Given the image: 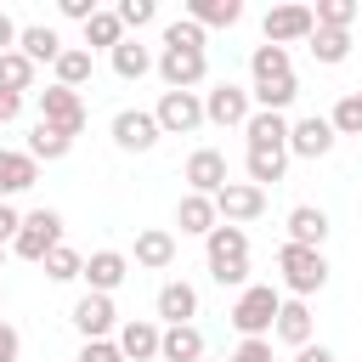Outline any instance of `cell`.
I'll return each mask as SVG.
<instances>
[{"label":"cell","instance_id":"21","mask_svg":"<svg viewBox=\"0 0 362 362\" xmlns=\"http://www.w3.org/2000/svg\"><path fill=\"white\" fill-rule=\"evenodd\" d=\"M175 226H181L187 238H209V232L221 226L215 198H204V192H181V204H175Z\"/></svg>","mask_w":362,"mask_h":362},{"label":"cell","instance_id":"20","mask_svg":"<svg viewBox=\"0 0 362 362\" xmlns=\"http://www.w3.org/2000/svg\"><path fill=\"white\" fill-rule=\"evenodd\" d=\"M288 130H294V119L288 113H249V124H243V136H249V147H272V153H288Z\"/></svg>","mask_w":362,"mask_h":362},{"label":"cell","instance_id":"48","mask_svg":"<svg viewBox=\"0 0 362 362\" xmlns=\"http://www.w3.org/2000/svg\"><path fill=\"white\" fill-rule=\"evenodd\" d=\"M0 311H6V283H0Z\"/></svg>","mask_w":362,"mask_h":362},{"label":"cell","instance_id":"15","mask_svg":"<svg viewBox=\"0 0 362 362\" xmlns=\"http://www.w3.org/2000/svg\"><path fill=\"white\" fill-rule=\"evenodd\" d=\"M119 351H124V362H158V345H164V328L153 322V317H130V322H119Z\"/></svg>","mask_w":362,"mask_h":362},{"label":"cell","instance_id":"12","mask_svg":"<svg viewBox=\"0 0 362 362\" xmlns=\"http://www.w3.org/2000/svg\"><path fill=\"white\" fill-rule=\"evenodd\" d=\"M334 124H328V113H305V119H294V130H288V158H328L334 153Z\"/></svg>","mask_w":362,"mask_h":362},{"label":"cell","instance_id":"33","mask_svg":"<svg viewBox=\"0 0 362 362\" xmlns=\"http://www.w3.org/2000/svg\"><path fill=\"white\" fill-rule=\"evenodd\" d=\"M249 96H255L260 113H288L294 96H300V79L288 74V79H272V85H249Z\"/></svg>","mask_w":362,"mask_h":362},{"label":"cell","instance_id":"42","mask_svg":"<svg viewBox=\"0 0 362 362\" xmlns=\"http://www.w3.org/2000/svg\"><path fill=\"white\" fill-rule=\"evenodd\" d=\"M57 11H62L68 23H90V17L102 11V6H96V0H57Z\"/></svg>","mask_w":362,"mask_h":362},{"label":"cell","instance_id":"38","mask_svg":"<svg viewBox=\"0 0 362 362\" xmlns=\"http://www.w3.org/2000/svg\"><path fill=\"white\" fill-rule=\"evenodd\" d=\"M311 11H317V28H345L351 34V23H356V0H317Z\"/></svg>","mask_w":362,"mask_h":362},{"label":"cell","instance_id":"11","mask_svg":"<svg viewBox=\"0 0 362 362\" xmlns=\"http://www.w3.org/2000/svg\"><path fill=\"white\" fill-rule=\"evenodd\" d=\"M68 322L79 328V339H113L119 334V305H113V294H79Z\"/></svg>","mask_w":362,"mask_h":362},{"label":"cell","instance_id":"16","mask_svg":"<svg viewBox=\"0 0 362 362\" xmlns=\"http://www.w3.org/2000/svg\"><path fill=\"white\" fill-rule=\"evenodd\" d=\"M124 277H130V255H119V249L85 255V294H113Z\"/></svg>","mask_w":362,"mask_h":362},{"label":"cell","instance_id":"4","mask_svg":"<svg viewBox=\"0 0 362 362\" xmlns=\"http://www.w3.org/2000/svg\"><path fill=\"white\" fill-rule=\"evenodd\" d=\"M277 311H283V294H277L272 283H249V288L232 300L226 322H232L243 339H272V322H277Z\"/></svg>","mask_w":362,"mask_h":362},{"label":"cell","instance_id":"24","mask_svg":"<svg viewBox=\"0 0 362 362\" xmlns=\"http://www.w3.org/2000/svg\"><path fill=\"white\" fill-rule=\"evenodd\" d=\"M40 181V164L28 158V153H11V147H0V204H11L17 192H28Z\"/></svg>","mask_w":362,"mask_h":362},{"label":"cell","instance_id":"45","mask_svg":"<svg viewBox=\"0 0 362 362\" xmlns=\"http://www.w3.org/2000/svg\"><path fill=\"white\" fill-rule=\"evenodd\" d=\"M17 119H23V96L0 90V124H17Z\"/></svg>","mask_w":362,"mask_h":362},{"label":"cell","instance_id":"5","mask_svg":"<svg viewBox=\"0 0 362 362\" xmlns=\"http://www.w3.org/2000/svg\"><path fill=\"white\" fill-rule=\"evenodd\" d=\"M249 113H255L249 85H238V79H215V85L204 90V119H209V124H221V130H243Z\"/></svg>","mask_w":362,"mask_h":362},{"label":"cell","instance_id":"9","mask_svg":"<svg viewBox=\"0 0 362 362\" xmlns=\"http://www.w3.org/2000/svg\"><path fill=\"white\" fill-rule=\"evenodd\" d=\"M107 136H113V147L119 153H153L158 147V119L147 113V107H119L113 113V124H107Z\"/></svg>","mask_w":362,"mask_h":362},{"label":"cell","instance_id":"10","mask_svg":"<svg viewBox=\"0 0 362 362\" xmlns=\"http://www.w3.org/2000/svg\"><path fill=\"white\" fill-rule=\"evenodd\" d=\"M260 34H266V45H283L288 51L294 40H311L317 34V11L311 6H294V0L288 6H272L266 23H260Z\"/></svg>","mask_w":362,"mask_h":362},{"label":"cell","instance_id":"27","mask_svg":"<svg viewBox=\"0 0 362 362\" xmlns=\"http://www.w3.org/2000/svg\"><path fill=\"white\" fill-rule=\"evenodd\" d=\"M34 164H57V158H68L74 153V136H62V130H51L45 119H34V130H28V147H23Z\"/></svg>","mask_w":362,"mask_h":362},{"label":"cell","instance_id":"37","mask_svg":"<svg viewBox=\"0 0 362 362\" xmlns=\"http://www.w3.org/2000/svg\"><path fill=\"white\" fill-rule=\"evenodd\" d=\"M328 124H334V136H362V96H356V90H345V96L334 102Z\"/></svg>","mask_w":362,"mask_h":362},{"label":"cell","instance_id":"47","mask_svg":"<svg viewBox=\"0 0 362 362\" xmlns=\"http://www.w3.org/2000/svg\"><path fill=\"white\" fill-rule=\"evenodd\" d=\"M294 362H339L328 345H305V351H294Z\"/></svg>","mask_w":362,"mask_h":362},{"label":"cell","instance_id":"22","mask_svg":"<svg viewBox=\"0 0 362 362\" xmlns=\"http://www.w3.org/2000/svg\"><path fill=\"white\" fill-rule=\"evenodd\" d=\"M311 328H317V317H311V305H305V300H283V311H277V322H272V334H277L283 345H294V351H305V345H311Z\"/></svg>","mask_w":362,"mask_h":362},{"label":"cell","instance_id":"19","mask_svg":"<svg viewBox=\"0 0 362 362\" xmlns=\"http://www.w3.org/2000/svg\"><path fill=\"white\" fill-rule=\"evenodd\" d=\"M17 51H23L34 68H40V62H51V68H57V57H62L68 45H62V34H57L51 23H23V34H17Z\"/></svg>","mask_w":362,"mask_h":362},{"label":"cell","instance_id":"50","mask_svg":"<svg viewBox=\"0 0 362 362\" xmlns=\"http://www.w3.org/2000/svg\"><path fill=\"white\" fill-rule=\"evenodd\" d=\"M0 266H6V249H0Z\"/></svg>","mask_w":362,"mask_h":362},{"label":"cell","instance_id":"26","mask_svg":"<svg viewBox=\"0 0 362 362\" xmlns=\"http://www.w3.org/2000/svg\"><path fill=\"white\" fill-rule=\"evenodd\" d=\"M107 62H113V74H119V79H130V85H136V79H147V74L158 68L153 45H141V40H130V34H124V45H119V51H107Z\"/></svg>","mask_w":362,"mask_h":362},{"label":"cell","instance_id":"34","mask_svg":"<svg viewBox=\"0 0 362 362\" xmlns=\"http://www.w3.org/2000/svg\"><path fill=\"white\" fill-rule=\"evenodd\" d=\"M34 79H40V68H34L23 51H6V57H0V90L28 96V90H34Z\"/></svg>","mask_w":362,"mask_h":362},{"label":"cell","instance_id":"32","mask_svg":"<svg viewBox=\"0 0 362 362\" xmlns=\"http://www.w3.org/2000/svg\"><path fill=\"white\" fill-rule=\"evenodd\" d=\"M249 74H255V85H272V79H288L294 68H288V51L283 45H255L249 51Z\"/></svg>","mask_w":362,"mask_h":362},{"label":"cell","instance_id":"14","mask_svg":"<svg viewBox=\"0 0 362 362\" xmlns=\"http://www.w3.org/2000/svg\"><path fill=\"white\" fill-rule=\"evenodd\" d=\"M187 192H204V198H215L232 175H226V153H215V147H198V153H187Z\"/></svg>","mask_w":362,"mask_h":362},{"label":"cell","instance_id":"6","mask_svg":"<svg viewBox=\"0 0 362 362\" xmlns=\"http://www.w3.org/2000/svg\"><path fill=\"white\" fill-rule=\"evenodd\" d=\"M62 243V215L57 209H28L23 215V232H17V243H11V255L17 260H28V266H45V255Z\"/></svg>","mask_w":362,"mask_h":362},{"label":"cell","instance_id":"44","mask_svg":"<svg viewBox=\"0 0 362 362\" xmlns=\"http://www.w3.org/2000/svg\"><path fill=\"white\" fill-rule=\"evenodd\" d=\"M17 356H23V334L0 317V362H17Z\"/></svg>","mask_w":362,"mask_h":362},{"label":"cell","instance_id":"40","mask_svg":"<svg viewBox=\"0 0 362 362\" xmlns=\"http://www.w3.org/2000/svg\"><path fill=\"white\" fill-rule=\"evenodd\" d=\"M74 362H124V351H119V339H85Z\"/></svg>","mask_w":362,"mask_h":362},{"label":"cell","instance_id":"18","mask_svg":"<svg viewBox=\"0 0 362 362\" xmlns=\"http://www.w3.org/2000/svg\"><path fill=\"white\" fill-rule=\"evenodd\" d=\"M136 266H141V272H170V266H175V232L141 226V232H136Z\"/></svg>","mask_w":362,"mask_h":362},{"label":"cell","instance_id":"36","mask_svg":"<svg viewBox=\"0 0 362 362\" xmlns=\"http://www.w3.org/2000/svg\"><path fill=\"white\" fill-rule=\"evenodd\" d=\"M45 277H51V283H79V277H85V255L68 249V243H57V249L45 255Z\"/></svg>","mask_w":362,"mask_h":362},{"label":"cell","instance_id":"2","mask_svg":"<svg viewBox=\"0 0 362 362\" xmlns=\"http://www.w3.org/2000/svg\"><path fill=\"white\" fill-rule=\"evenodd\" d=\"M204 260H209V277L221 283V288H249V232L243 226H215L209 238H204Z\"/></svg>","mask_w":362,"mask_h":362},{"label":"cell","instance_id":"28","mask_svg":"<svg viewBox=\"0 0 362 362\" xmlns=\"http://www.w3.org/2000/svg\"><path fill=\"white\" fill-rule=\"evenodd\" d=\"M243 170H249V181L266 192V187H277V181L288 175V153H272V147H249V153H243Z\"/></svg>","mask_w":362,"mask_h":362},{"label":"cell","instance_id":"8","mask_svg":"<svg viewBox=\"0 0 362 362\" xmlns=\"http://www.w3.org/2000/svg\"><path fill=\"white\" fill-rule=\"evenodd\" d=\"M153 119H158V130H164V136H192L198 124H209V119H204V96H198V90H164V96H158V107H153Z\"/></svg>","mask_w":362,"mask_h":362},{"label":"cell","instance_id":"35","mask_svg":"<svg viewBox=\"0 0 362 362\" xmlns=\"http://www.w3.org/2000/svg\"><path fill=\"white\" fill-rule=\"evenodd\" d=\"M305 45H311V57H317L322 68H334V62H345V57H351V34H345V28H317Z\"/></svg>","mask_w":362,"mask_h":362},{"label":"cell","instance_id":"49","mask_svg":"<svg viewBox=\"0 0 362 362\" xmlns=\"http://www.w3.org/2000/svg\"><path fill=\"white\" fill-rule=\"evenodd\" d=\"M204 362H226V356H204Z\"/></svg>","mask_w":362,"mask_h":362},{"label":"cell","instance_id":"13","mask_svg":"<svg viewBox=\"0 0 362 362\" xmlns=\"http://www.w3.org/2000/svg\"><path fill=\"white\" fill-rule=\"evenodd\" d=\"M215 215H221L226 226H243V221L266 215V192H260L255 181H226V187L215 192Z\"/></svg>","mask_w":362,"mask_h":362},{"label":"cell","instance_id":"41","mask_svg":"<svg viewBox=\"0 0 362 362\" xmlns=\"http://www.w3.org/2000/svg\"><path fill=\"white\" fill-rule=\"evenodd\" d=\"M226 362H272V339H238V351Z\"/></svg>","mask_w":362,"mask_h":362},{"label":"cell","instance_id":"46","mask_svg":"<svg viewBox=\"0 0 362 362\" xmlns=\"http://www.w3.org/2000/svg\"><path fill=\"white\" fill-rule=\"evenodd\" d=\"M17 34H23V28H17V23L0 11V57H6V51H17Z\"/></svg>","mask_w":362,"mask_h":362},{"label":"cell","instance_id":"3","mask_svg":"<svg viewBox=\"0 0 362 362\" xmlns=\"http://www.w3.org/2000/svg\"><path fill=\"white\" fill-rule=\"evenodd\" d=\"M277 272H283L288 300H311V294H322V288H328V255H322V249L283 243V249H277Z\"/></svg>","mask_w":362,"mask_h":362},{"label":"cell","instance_id":"30","mask_svg":"<svg viewBox=\"0 0 362 362\" xmlns=\"http://www.w3.org/2000/svg\"><path fill=\"white\" fill-rule=\"evenodd\" d=\"M51 74H57V85L85 90V85H90V74H96V57H90L85 45H68V51L57 57V68H51Z\"/></svg>","mask_w":362,"mask_h":362},{"label":"cell","instance_id":"25","mask_svg":"<svg viewBox=\"0 0 362 362\" xmlns=\"http://www.w3.org/2000/svg\"><path fill=\"white\" fill-rule=\"evenodd\" d=\"M288 243L322 249V243H328V209H317V204H294V209H288Z\"/></svg>","mask_w":362,"mask_h":362},{"label":"cell","instance_id":"51","mask_svg":"<svg viewBox=\"0 0 362 362\" xmlns=\"http://www.w3.org/2000/svg\"><path fill=\"white\" fill-rule=\"evenodd\" d=\"M356 96H362V85H356Z\"/></svg>","mask_w":362,"mask_h":362},{"label":"cell","instance_id":"31","mask_svg":"<svg viewBox=\"0 0 362 362\" xmlns=\"http://www.w3.org/2000/svg\"><path fill=\"white\" fill-rule=\"evenodd\" d=\"M119 45H124L119 11H96V17L85 23V51H119Z\"/></svg>","mask_w":362,"mask_h":362},{"label":"cell","instance_id":"1","mask_svg":"<svg viewBox=\"0 0 362 362\" xmlns=\"http://www.w3.org/2000/svg\"><path fill=\"white\" fill-rule=\"evenodd\" d=\"M204 40L209 34L192 17L164 23V34H158V79H164V90H192V85L209 79V45Z\"/></svg>","mask_w":362,"mask_h":362},{"label":"cell","instance_id":"29","mask_svg":"<svg viewBox=\"0 0 362 362\" xmlns=\"http://www.w3.org/2000/svg\"><path fill=\"white\" fill-rule=\"evenodd\" d=\"M187 17L198 28H232L243 23V0H187Z\"/></svg>","mask_w":362,"mask_h":362},{"label":"cell","instance_id":"23","mask_svg":"<svg viewBox=\"0 0 362 362\" xmlns=\"http://www.w3.org/2000/svg\"><path fill=\"white\" fill-rule=\"evenodd\" d=\"M209 345H204V328L198 322H181V328H164V345H158V362H204Z\"/></svg>","mask_w":362,"mask_h":362},{"label":"cell","instance_id":"39","mask_svg":"<svg viewBox=\"0 0 362 362\" xmlns=\"http://www.w3.org/2000/svg\"><path fill=\"white\" fill-rule=\"evenodd\" d=\"M113 11H119V23H124V28H147V23L158 17V6H153V0H119Z\"/></svg>","mask_w":362,"mask_h":362},{"label":"cell","instance_id":"17","mask_svg":"<svg viewBox=\"0 0 362 362\" xmlns=\"http://www.w3.org/2000/svg\"><path fill=\"white\" fill-rule=\"evenodd\" d=\"M153 311L164 317V328H181V322H192V317H198V288H192L187 277H170V283L158 288Z\"/></svg>","mask_w":362,"mask_h":362},{"label":"cell","instance_id":"43","mask_svg":"<svg viewBox=\"0 0 362 362\" xmlns=\"http://www.w3.org/2000/svg\"><path fill=\"white\" fill-rule=\"evenodd\" d=\"M17 232H23V215H17L11 204H0V249H11V243H17Z\"/></svg>","mask_w":362,"mask_h":362},{"label":"cell","instance_id":"7","mask_svg":"<svg viewBox=\"0 0 362 362\" xmlns=\"http://www.w3.org/2000/svg\"><path fill=\"white\" fill-rule=\"evenodd\" d=\"M34 107H40V119H45L51 130H62V136H79V130H85V96L68 90V85L34 90Z\"/></svg>","mask_w":362,"mask_h":362}]
</instances>
